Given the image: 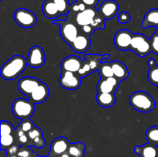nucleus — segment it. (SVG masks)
Masks as SVG:
<instances>
[{
	"label": "nucleus",
	"instance_id": "nucleus-1",
	"mask_svg": "<svg viewBox=\"0 0 158 157\" xmlns=\"http://www.w3.org/2000/svg\"><path fill=\"white\" fill-rule=\"evenodd\" d=\"M27 65V59L25 57L19 55H14L2 65L0 75L6 80H14L23 73Z\"/></svg>",
	"mask_w": 158,
	"mask_h": 157
},
{
	"label": "nucleus",
	"instance_id": "nucleus-2",
	"mask_svg": "<svg viewBox=\"0 0 158 157\" xmlns=\"http://www.w3.org/2000/svg\"><path fill=\"white\" fill-rule=\"evenodd\" d=\"M130 105L140 112H149L155 108V100L144 91H137L129 98Z\"/></svg>",
	"mask_w": 158,
	"mask_h": 157
},
{
	"label": "nucleus",
	"instance_id": "nucleus-3",
	"mask_svg": "<svg viewBox=\"0 0 158 157\" xmlns=\"http://www.w3.org/2000/svg\"><path fill=\"white\" fill-rule=\"evenodd\" d=\"M12 113L16 118L20 119H29L35 111V103L30 99H25L23 98L16 99L12 103Z\"/></svg>",
	"mask_w": 158,
	"mask_h": 157
},
{
	"label": "nucleus",
	"instance_id": "nucleus-4",
	"mask_svg": "<svg viewBox=\"0 0 158 157\" xmlns=\"http://www.w3.org/2000/svg\"><path fill=\"white\" fill-rule=\"evenodd\" d=\"M54 24H57L60 26V35L66 43L70 46L75 38L78 36L79 29L77 25L73 22L69 20H53Z\"/></svg>",
	"mask_w": 158,
	"mask_h": 157
},
{
	"label": "nucleus",
	"instance_id": "nucleus-5",
	"mask_svg": "<svg viewBox=\"0 0 158 157\" xmlns=\"http://www.w3.org/2000/svg\"><path fill=\"white\" fill-rule=\"evenodd\" d=\"M131 50L140 57L147 56L152 52L151 40L148 39L143 34H134L131 41Z\"/></svg>",
	"mask_w": 158,
	"mask_h": 157
},
{
	"label": "nucleus",
	"instance_id": "nucleus-6",
	"mask_svg": "<svg viewBox=\"0 0 158 157\" xmlns=\"http://www.w3.org/2000/svg\"><path fill=\"white\" fill-rule=\"evenodd\" d=\"M14 19L17 25L23 28H31L36 23L37 18L34 12L29 9L20 8L15 10Z\"/></svg>",
	"mask_w": 158,
	"mask_h": 157
},
{
	"label": "nucleus",
	"instance_id": "nucleus-7",
	"mask_svg": "<svg viewBox=\"0 0 158 157\" xmlns=\"http://www.w3.org/2000/svg\"><path fill=\"white\" fill-rule=\"evenodd\" d=\"M59 83L61 87L68 90H75L81 85V78L75 72L61 71Z\"/></svg>",
	"mask_w": 158,
	"mask_h": 157
},
{
	"label": "nucleus",
	"instance_id": "nucleus-8",
	"mask_svg": "<svg viewBox=\"0 0 158 157\" xmlns=\"http://www.w3.org/2000/svg\"><path fill=\"white\" fill-rule=\"evenodd\" d=\"M134 34L127 29H120L116 32L114 38V42L116 48L119 50L127 51L131 49V41Z\"/></svg>",
	"mask_w": 158,
	"mask_h": 157
},
{
	"label": "nucleus",
	"instance_id": "nucleus-9",
	"mask_svg": "<svg viewBox=\"0 0 158 157\" xmlns=\"http://www.w3.org/2000/svg\"><path fill=\"white\" fill-rule=\"evenodd\" d=\"M27 63L32 68H40L45 63V52L39 46H34L29 50L27 55Z\"/></svg>",
	"mask_w": 158,
	"mask_h": 157
},
{
	"label": "nucleus",
	"instance_id": "nucleus-10",
	"mask_svg": "<svg viewBox=\"0 0 158 157\" xmlns=\"http://www.w3.org/2000/svg\"><path fill=\"white\" fill-rule=\"evenodd\" d=\"M120 6L114 0H105L100 4L98 12L104 20H110L114 18L119 12Z\"/></svg>",
	"mask_w": 158,
	"mask_h": 157
},
{
	"label": "nucleus",
	"instance_id": "nucleus-11",
	"mask_svg": "<svg viewBox=\"0 0 158 157\" xmlns=\"http://www.w3.org/2000/svg\"><path fill=\"white\" fill-rule=\"evenodd\" d=\"M70 143L64 136H60L55 139L52 142L49 149V157H60L62 154L68 151Z\"/></svg>",
	"mask_w": 158,
	"mask_h": 157
},
{
	"label": "nucleus",
	"instance_id": "nucleus-12",
	"mask_svg": "<svg viewBox=\"0 0 158 157\" xmlns=\"http://www.w3.org/2000/svg\"><path fill=\"white\" fill-rule=\"evenodd\" d=\"M40 83L41 82L38 78H34V77L26 76L23 77L19 81L17 87L22 93L29 96L33 92V91L38 87Z\"/></svg>",
	"mask_w": 158,
	"mask_h": 157
},
{
	"label": "nucleus",
	"instance_id": "nucleus-13",
	"mask_svg": "<svg viewBox=\"0 0 158 157\" xmlns=\"http://www.w3.org/2000/svg\"><path fill=\"white\" fill-rule=\"evenodd\" d=\"M97 14L98 11L95 8H86L84 11L76 14L75 23L80 27L90 25Z\"/></svg>",
	"mask_w": 158,
	"mask_h": 157
},
{
	"label": "nucleus",
	"instance_id": "nucleus-14",
	"mask_svg": "<svg viewBox=\"0 0 158 157\" xmlns=\"http://www.w3.org/2000/svg\"><path fill=\"white\" fill-rule=\"evenodd\" d=\"M83 59L77 55H69L63 58L62 61L60 68L61 71H69V72L77 73L82 67Z\"/></svg>",
	"mask_w": 158,
	"mask_h": 157
},
{
	"label": "nucleus",
	"instance_id": "nucleus-15",
	"mask_svg": "<svg viewBox=\"0 0 158 157\" xmlns=\"http://www.w3.org/2000/svg\"><path fill=\"white\" fill-rule=\"evenodd\" d=\"M120 81L116 77L100 78L97 83V92H114L120 86Z\"/></svg>",
	"mask_w": 158,
	"mask_h": 157
},
{
	"label": "nucleus",
	"instance_id": "nucleus-16",
	"mask_svg": "<svg viewBox=\"0 0 158 157\" xmlns=\"http://www.w3.org/2000/svg\"><path fill=\"white\" fill-rule=\"evenodd\" d=\"M49 95V87L45 83H40L38 87L29 95V99L35 104H41L46 101Z\"/></svg>",
	"mask_w": 158,
	"mask_h": 157
},
{
	"label": "nucleus",
	"instance_id": "nucleus-17",
	"mask_svg": "<svg viewBox=\"0 0 158 157\" xmlns=\"http://www.w3.org/2000/svg\"><path fill=\"white\" fill-rule=\"evenodd\" d=\"M89 46H90L89 36L84 34L79 35L70 45V47L72 48L73 50L77 53H85L89 49Z\"/></svg>",
	"mask_w": 158,
	"mask_h": 157
},
{
	"label": "nucleus",
	"instance_id": "nucleus-18",
	"mask_svg": "<svg viewBox=\"0 0 158 157\" xmlns=\"http://www.w3.org/2000/svg\"><path fill=\"white\" fill-rule=\"evenodd\" d=\"M134 152L140 157H158L157 146L150 143L143 146H135Z\"/></svg>",
	"mask_w": 158,
	"mask_h": 157
},
{
	"label": "nucleus",
	"instance_id": "nucleus-19",
	"mask_svg": "<svg viewBox=\"0 0 158 157\" xmlns=\"http://www.w3.org/2000/svg\"><path fill=\"white\" fill-rule=\"evenodd\" d=\"M110 64L112 66L114 77H116L120 82L127 78L129 75V72L126 65L120 61H113L111 62Z\"/></svg>",
	"mask_w": 158,
	"mask_h": 157
},
{
	"label": "nucleus",
	"instance_id": "nucleus-20",
	"mask_svg": "<svg viewBox=\"0 0 158 157\" xmlns=\"http://www.w3.org/2000/svg\"><path fill=\"white\" fill-rule=\"evenodd\" d=\"M42 11L45 17L50 19H56L60 15V12L52 0H46L42 5Z\"/></svg>",
	"mask_w": 158,
	"mask_h": 157
},
{
	"label": "nucleus",
	"instance_id": "nucleus-21",
	"mask_svg": "<svg viewBox=\"0 0 158 157\" xmlns=\"http://www.w3.org/2000/svg\"><path fill=\"white\" fill-rule=\"evenodd\" d=\"M96 99L100 106L109 108L115 103L116 95L114 92H97Z\"/></svg>",
	"mask_w": 158,
	"mask_h": 157
},
{
	"label": "nucleus",
	"instance_id": "nucleus-22",
	"mask_svg": "<svg viewBox=\"0 0 158 157\" xmlns=\"http://www.w3.org/2000/svg\"><path fill=\"white\" fill-rule=\"evenodd\" d=\"M104 58H109V54H105V55H97V54H84V59L89 63V66L91 68L92 72L95 71L99 70L100 67V65L102 63V59Z\"/></svg>",
	"mask_w": 158,
	"mask_h": 157
},
{
	"label": "nucleus",
	"instance_id": "nucleus-23",
	"mask_svg": "<svg viewBox=\"0 0 158 157\" xmlns=\"http://www.w3.org/2000/svg\"><path fill=\"white\" fill-rule=\"evenodd\" d=\"M151 26L158 27V9H150L147 12L141 23V27L143 29Z\"/></svg>",
	"mask_w": 158,
	"mask_h": 157
},
{
	"label": "nucleus",
	"instance_id": "nucleus-24",
	"mask_svg": "<svg viewBox=\"0 0 158 157\" xmlns=\"http://www.w3.org/2000/svg\"><path fill=\"white\" fill-rule=\"evenodd\" d=\"M86 146L83 143H70L68 149V153L71 157H83L85 153Z\"/></svg>",
	"mask_w": 158,
	"mask_h": 157
},
{
	"label": "nucleus",
	"instance_id": "nucleus-25",
	"mask_svg": "<svg viewBox=\"0 0 158 157\" xmlns=\"http://www.w3.org/2000/svg\"><path fill=\"white\" fill-rule=\"evenodd\" d=\"M98 71L100 72V78H110V77L114 76L112 66H111L110 62H102Z\"/></svg>",
	"mask_w": 158,
	"mask_h": 157
},
{
	"label": "nucleus",
	"instance_id": "nucleus-26",
	"mask_svg": "<svg viewBox=\"0 0 158 157\" xmlns=\"http://www.w3.org/2000/svg\"><path fill=\"white\" fill-rule=\"evenodd\" d=\"M148 143L154 145H158V126H152L146 131L145 134Z\"/></svg>",
	"mask_w": 158,
	"mask_h": 157
},
{
	"label": "nucleus",
	"instance_id": "nucleus-27",
	"mask_svg": "<svg viewBox=\"0 0 158 157\" xmlns=\"http://www.w3.org/2000/svg\"><path fill=\"white\" fill-rule=\"evenodd\" d=\"M56 6L60 15H65V14L69 13L70 9V5H69V0H52Z\"/></svg>",
	"mask_w": 158,
	"mask_h": 157
},
{
	"label": "nucleus",
	"instance_id": "nucleus-28",
	"mask_svg": "<svg viewBox=\"0 0 158 157\" xmlns=\"http://www.w3.org/2000/svg\"><path fill=\"white\" fill-rule=\"evenodd\" d=\"M148 78L150 83L154 86H158V66L150 68L148 72Z\"/></svg>",
	"mask_w": 158,
	"mask_h": 157
},
{
	"label": "nucleus",
	"instance_id": "nucleus-29",
	"mask_svg": "<svg viewBox=\"0 0 158 157\" xmlns=\"http://www.w3.org/2000/svg\"><path fill=\"white\" fill-rule=\"evenodd\" d=\"M86 6L81 1V0H77L75 2L72 3L70 5V9H69V13H76L84 11L86 9Z\"/></svg>",
	"mask_w": 158,
	"mask_h": 157
},
{
	"label": "nucleus",
	"instance_id": "nucleus-30",
	"mask_svg": "<svg viewBox=\"0 0 158 157\" xmlns=\"http://www.w3.org/2000/svg\"><path fill=\"white\" fill-rule=\"evenodd\" d=\"M15 130V129H14V126H12L9 122L2 120L1 121V135H12V132Z\"/></svg>",
	"mask_w": 158,
	"mask_h": 157
},
{
	"label": "nucleus",
	"instance_id": "nucleus-31",
	"mask_svg": "<svg viewBox=\"0 0 158 157\" xmlns=\"http://www.w3.org/2000/svg\"><path fill=\"white\" fill-rule=\"evenodd\" d=\"M91 73H92V70H91V68L89 66V63L86 60L83 59V63L82 65V67L78 71L77 74L80 75V78H83V77H86L87 75H90Z\"/></svg>",
	"mask_w": 158,
	"mask_h": 157
},
{
	"label": "nucleus",
	"instance_id": "nucleus-32",
	"mask_svg": "<svg viewBox=\"0 0 158 157\" xmlns=\"http://www.w3.org/2000/svg\"><path fill=\"white\" fill-rule=\"evenodd\" d=\"M14 142V137L12 135H1V149L2 150L5 148L10 147L12 146Z\"/></svg>",
	"mask_w": 158,
	"mask_h": 157
},
{
	"label": "nucleus",
	"instance_id": "nucleus-33",
	"mask_svg": "<svg viewBox=\"0 0 158 157\" xmlns=\"http://www.w3.org/2000/svg\"><path fill=\"white\" fill-rule=\"evenodd\" d=\"M29 143L28 144L29 146H33V147L38 148V149H41L46 146V140H45L43 135H40L37 138L34 139L32 140H29Z\"/></svg>",
	"mask_w": 158,
	"mask_h": 157
},
{
	"label": "nucleus",
	"instance_id": "nucleus-34",
	"mask_svg": "<svg viewBox=\"0 0 158 157\" xmlns=\"http://www.w3.org/2000/svg\"><path fill=\"white\" fill-rule=\"evenodd\" d=\"M90 25L94 26L96 29H103L105 28L104 18L100 15V14L99 13V12H98V14L95 16V18H94V20H93Z\"/></svg>",
	"mask_w": 158,
	"mask_h": 157
},
{
	"label": "nucleus",
	"instance_id": "nucleus-35",
	"mask_svg": "<svg viewBox=\"0 0 158 157\" xmlns=\"http://www.w3.org/2000/svg\"><path fill=\"white\" fill-rule=\"evenodd\" d=\"M19 126L26 133H28L29 131H31L34 127H35L33 122H32V120L29 119H23V121L21 122V123H20Z\"/></svg>",
	"mask_w": 158,
	"mask_h": 157
},
{
	"label": "nucleus",
	"instance_id": "nucleus-36",
	"mask_svg": "<svg viewBox=\"0 0 158 157\" xmlns=\"http://www.w3.org/2000/svg\"><path fill=\"white\" fill-rule=\"evenodd\" d=\"M117 19H118L119 23H120V24H127V23L131 22V16L127 12H122L118 15Z\"/></svg>",
	"mask_w": 158,
	"mask_h": 157
},
{
	"label": "nucleus",
	"instance_id": "nucleus-37",
	"mask_svg": "<svg viewBox=\"0 0 158 157\" xmlns=\"http://www.w3.org/2000/svg\"><path fill=\"white\" fill-rule=\"evenodd\" d=\"M28 136H29V140H32L34 139L37 138L38 136H40V135H43V131L39 127H34L33 129L31 131H29L27 133Z\"/></svg>",
	"mask_w": 158,
	"mask_h": 157
},
{
	"label": "nucleus",
	"instance_id": "nucleus-38",
	"mask_svg": "<svg viewBox=\"0 0 158 157\" xmlns=\"http://www.w3.org/2000/svg\"><path fill=\"white\" fill-rule=\"evenodd\" d=\"M34 152H32L29 148L28 147H21L19 151L18 155L19 157H32L34 155Z\"/></svg>",
	"mask_w": 158,
	"mask_h": 157
},
{
	"label": "nucleus",
	"instance_id": "nucleus-39",
	"mask_svg": "<svg viewBox=\"0 0 158 157\" xmlns=\"http://www.w3.org/2000/svg\"><path fill=\"white\" fill-rule=\"evenodd\" d=\"M150 40H151V51L156 55H158V35L154 33Z\"/></svg>",
	"mask_w": 158,
	"mask_h": 157
},
{
	"label": "nucleus",
	"instance_id": "nucleus-40",
	"mask_svg": "<svg viewBox=\"0 0 158 157\" xmlns=\"http://www.w3.org/2000/svg\"><path fill=\"white\" fill-rule=\"evenodd\" d=\"M82 32L84 35H88V36H90L94 32H95L96 29L91 25H87V26H82Z\"/></svg>",
	"mask_w": 158,
	"mask_h": 157
},
{
	"label": "nucleus",
	"instance_id": "nucleus-41",
	"mask_svg": "<svg viewBox=\"0 0 158 157\" xmlns=\"http://www.w3.org/2000/svg\"><path fill=\"white\" fill-rule=\"evenodd\" d=\"M87 8H95L99 0H81Z\"/></svg>",
	"mask_w": 158,
	"mask_h": 157
},
{
	"label": "nucleus",
	"instance_id": "nucleus-42",
	"mask_svg": "<svg viewBox=\"0 0 158 157\" xmlns=\"http://www.w3.org/2000/svg\"><path fill=\"white\" fill-rule=\"evenodd\" d=\"M20 148H19L17 146H12L9 148V150H8V155H17L19 151Z\"/></svg>",
	"mask_w": 158,
	"mask_h": 157
},
{
	"label": "nucleus",
	"instance_id": "nucleus-43",
	"mask_svg": "<svg viewBox=\"0 0 158 157\" xmlns=\"http://www.w3.org/2000/svg\"><path fill=\"white\" fill-rule=\"evenodd\" d=\"M18 139H19V142L21 144H26V143H28L29 142V136H28L27 134L26 133H25L24 135H21L20 137H19Z\"/></svg>",
	"mask_w": 158,
	"mask_h": 157
},
{
	"label": "nucleus",
	"instance_id": "nucleus-44",
	"mask_svg": "<svg viewBox=\"0 0 158 157\" xmlns=\"http://www.w3.org/2000/svg\"><path fill=\"white\" fill-rule=\"evenodd\" d=\"M148 65L149 66L150 68L154 67V66H157V64H156L155 59H154V58H150V59L148 61Z\"/></svg>",
	"mask_w": 158,
	"mask_h": 157
},
{
	"label": "nucleus",
	"instance_id": "nucleus-45",
	"mask_svg": "<svg viewBox=\"0 0 158 157\" xmlns=\"http://www.w3.org/2000/svg\"><path fill=\"white\" fill-rule=\"evenodd\" d=\"M60 157H71V156H70V155L68 153V152H65V153L62 154Z\"/></svg>",
	"mask_w": 158,
	"mask_h": 157
},
{
	"label": "nucleus",
	"instance_id": "nucleus-46",
	"mask_svg": "<svg viewBox=\"0 0 158 157\" xmlns=\"http://www.w3.org/2000/svg\"><path fill=\"white\" fill-rule=\"evenodd\" d=\"M155 34H157L158 35V27H157V29H156V32H155Z\"/></svg>",
	"mask_w": 158,
	"mask_h": 157
},
{
	"label": "nucleus",
	"instance_id": "nucleus-47",
	"mask_svg": "<svg viewBox=\"0 0 158 157\" xmlns=\"http://www.w3.org/2000/svg\"><path fill=\"white\" fill-rule=\"evenodd\" d=\"M6 157H10V155H6Z\"/></svg>",
	"mask_w": 158,
	"mask_h": 157
},
{
	"label": "nucleus",
	"instance_id": "nucleus-48",
	"mask_svg": "<svg viewBox=\"0 0 158 157\" xmlns=\"http://www.w3.org/2000/svg\"><path fill=\"white\" fill-rule=\"evenodd\" d=\"M157 90H158V86H157Z\"/></svg>",
	"mask_w": 158,
	"mask_h": 157
},
{
	"label": "nucleus",
	"instance_id": "nucleus-49",
	"mask_svg": "<svg viewBox=\"0 0 158 157\" xmlns=\"http://www.w3.org/2000/svg\"><path fill=\"white\" fill-rule=\"evenodd\" d=\"M1 1H2V0H1Z\"/></svg>",
	"mask_w": 158,
	"mask_h": 157
},
{
	"label": "nucleus",
	"instance_id": "nucleus-50",
	"mask_svg": "<svg viewBox=\"0 0 158 157\" xmlns=\"http://www.w3.org/2000/svg\"><path fill=\"white\" fill-rule=\"evenodd\" d=\"M157 126H158V125H157Z\"/></svg>",
	"mask_w": 158,
	"mask_h": 157
},
{
	"label": "nucleus",
	"instance_id": "nucleus-51",
	"mask_svg": "<svg viewBox=\"0 0 158 157\" xmlns=\"http://www.w3.org/2000/svg\"><path fill=\"white\" fill-rule=\"evenodd\" d=\"M157 1H158V0H157Z\"/></svg>",
	"mask_w": 158,
	"mask_h": 157
}]
</instances>
